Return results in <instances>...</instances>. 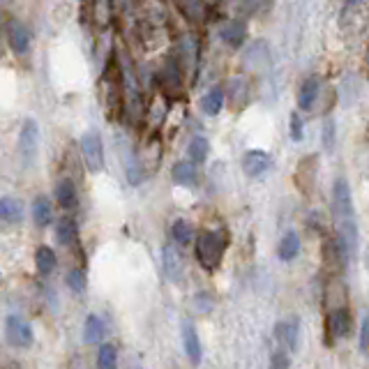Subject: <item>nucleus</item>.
I'll return each mask as SVG.
<instances>
[{"label":"nucleus","instance_id":"obj_33","mask_svg":"<svg viewBox=\"0 0 369 369\" xmlns=\"http://www.w3.org/2000/svg\"><path fill=\"white\" fill-rule=\"evenodd\" d=\"M0 37H3V16H0Z\"/></svg>","mask_w":369,"mask_h":369},{"label":"nucleus","instance_id":"obj_2","mask_svg":"<svg viewBox=\"0 0 369 369\" xmlns=\"http://www.w3.org/2000/svg\"><path fill=\"white\" fill-rule=\"evenodd\" d=\"M5 339L14 349H30L35 342L32 325L21 314H10L5 318Z\"/></svg>","mask_w":369,"mask_h":369},{"label":"nucleus","instance_id":"obj_17","mask_svg":"<svg viewBox=\"0 0 369 369\" xmlns=\"http://www.w3.org/2000/svg\"><path fill=\"white\" fill-rule=\"evenodd\" d=\"M32 221H35L39 228L48 226L53 221V206L46 196H37V199L32 201Z\"/></svg>","mask_w":369,"mask_h":369},{"label":"nucleus","instance_id":"obj_21","mask_svg":"<svg viewBox=\"0 0 369 369\" xmlns=\"http://www.w3.org/2000/svg\"><path fill=\"white\" fill-rule=\"evenodd\" d=\"M56 264H58V259H56V252L51 247H46V245H39L35 250V266L42 275H51L56 270Z\"/></svg>","mask_w":369,"mask_h":369},{"label":"nucleus","instance_id":"obj_10","mask_svg":"<svg viewBox=\"0 0 369 369\" xmlns=\"http://www.w3.org/2000/svg\"><path fill=\"white\" fill-rule=\"evenodd\" d=\"M183 347H185V354L190 358V363L196 367L201 365V358H203V347H201V339H199V332L190 321H183Z\"/></svg>","mask_w":369,"mask_h":369},{"label":"nucleus","instance_id":"obj_13","mask_svg":"<svg viewBox=\"0 0 369 369\" xmlns=\"http://www.w3.org/2000/svg\"><path fill=\"white\" fill-rule=\"evenodd\" d=\"M162 261H164V273L171 282H180L183 280V273H185V266H183V259L174 247H164L162 254Z\"/></svg>","mask_w":369,"mask_h":369},{"label":"nucleus","instance_id":"obj_27","mask_svg":"<svg viewBox=\"0 0 369 369\" xmlns=\"http://www.w3.org/2000/svg\"><path fill=\"white\" fill-rule=\"evenodd\" d=\"M65 284H67V289H72L74 293H84L86 291V275L81 268H72L67 277H65Z\"/></svg>","mask_w":369,"mask_h":369},{"label":"nucleus","instance_id":"obj_23","mask_svg":"<svg viewBox=\"0 0 369 369\" xmlns=\"http://www.w3.org/2000/svg\"><path fill=\"white\" fill-rule=\"evenodd\" d=\"M118 367V349L116 344L106 342L97 351V369H116Z\"/></svg>","mask_w":369,"mask_h":369},{"label":"nucleus","instance_id":"obj_5","mask_svg":"<svg viewBox=\"0 0 369 369\" xmlns=\"http://www.w3.org/2000/svg\"><path fill=\"white\" fill-rule=\"evenodd\" d=\"M332 212L335 221L354 217V199H351V187L344 178H337L332 185Z\"/></svg>","mask_w":369,"mask_h":369},{"label":"nucleus","instance_id":"obj_6","mask_svg":"<svg viewBox=\"0 0 369 369\" xmlns=\"http://www.w3.org/2000/svg\"><path fill=\"white\" fill-rule=\"evenodd\" d=\"M351 325H354V321H351V311L347 307L330 309V311H328V318H325L328 342L344 339L351 332Z\"/></svg>","mask_w":369,"mask_h":369},{"label":"nucleus","instance_id":"obj_30","mask_svg":"<svg viewBox=\"0 0 369 369\" xmlns=\"http://www.w3.org/2000/svg\"><path fill=\"white\" fill-rule=\"evenodd\" d=\"M305 136V125H302L300 113H291V138L293 141H302Z\"/></svg>","mask_w":369,"mask_h":369},{"label":"nucleus","instance_id":"obj_24","mask_svg":"<svg viewBox=\"0 0 369 369\" xmlns=\"http://www.w3.org/2000/svg\"><path fill=\"white\" fill-rule=\"evenodd\" d=\"M171 238L180 245V247H185V245L192 242L194 238V231H192V224L185 219H176L174 224H171Z\"/></svg>","mask_w":369,"mask_h":369},{"label":"nucleus","instance_id":"obj_9","mask_svg":"<svg viewBox=\"0 0 369 369\" xmlns=\"http://www.w3.org/2000/svg\"><path fill=\"white\" fill-rule=\"evenodd\" d=\"M273 167V157L266 150H247L242 157V171L250 178H261Z\"/></svg>","mask_w":369,"mask_h":369},{"label":"nucleus","instance_id":"obj_29","mask_svg":"<svg viewBox=\"0 0 369 369\" xmlns=\"http://www.w3.org/2000/svg\"><path fill=\"white\" fill-rule=\"evenodd\" d=\"M270 369H291V358L284 349L273 354V358H270Z\"/></svg>","mask_w":369,"mask_h":369},{"label":"nucleus","instance_id":"obj_31","mask_svg":"<svg viewBox=\"0 0 369 369\" xmlns=\"http://www.w3.org/2000/svg\"><path fill=\"white\" fill-rule=\"evenodd\" d=\"M323 145H325V150H332L335 148V122L332 120H328L323 127Z\"/></svg>","mask_w":369,"mask_h":369},{"label":"nucleus","instance_id":"obj_32","mask_svg":"<svg viewBox=\"0 0 369 369\" xmlns=\"http://www.w3.org/2000/svg\"><path fill=\"white\" fill-rule=\"evenodd\" d=\"M360 349H369V314L363 318V330H360Z\"/></svg>","mask_w":369,"mask_h":369},{"label":"nucleus","instance_id":"obj_19","mask_svg":"<svg viewBox=\"0 0 369 369\" xmlns=\"http://www.w3.org/2000/svg\"><path fill=\"white\" fill-rule=\"evenodd\" d=\"M74 240H77V221L72 217H63L56 221V242L60 247H70Z\"/></svg>","mask_w":369,"mask_h":369},{"label":"nucleus","instance_id":"obj_4","mask_svg":"<svg viewBox=\"0 0 369 369\" xmlns=\"http://www.w3.org/2000/svg\"><path fill=\"white\" fill-rule=\"evenodd\" d=\"M81 153H84V160H86V167L88 171L93 174H100L104 169V143H102V136L100 132H86L81 136Z\"/></svg>","mask_w":369,"mask_h":369},{"label":"nucleus","instance_id":"obj_28","mask_svg":"<svg viewBox=\"0 0 369 369\" xmlns=\"http://www.w3.org/2000/svg\"><path fill=\"white\" fill-rule=\"evenodd\" d=\"M192 305H194L196 311H199V314H208V311L212 309V305H215V300H212V295H208L206 291H203V293H196L194 295Z\"/></svg>","mask_w":369,"mask_h":369},{"label":"nucleus","instance_id":"obj_7","mask_svg":"<svg viewBox=\"0 0 369 369\" xmlns=\"http://www.w3.org/2000/svg\"><path fill=\"white\" fill-rule=\"evenodd\" d=\"M321 257H323V268L332 277H337L349 264L347 252H344V247L339 245L337 238H328V240L323 242V254H321Z\"/></svg>","mask_w":369,"mask_h":369},{"label":"nucleus","instance_id":"obj_20","mask_svg":"<svg viewBox=\"0 0 369 369\" xmlns=\"http://www.w3.org/2000/svg\"><path fill=\"white\" fill-rule=\"evenodd\" d=\"M300 252V238L295 231H289L282 235L280 245H277V257H280L282 261H293L295 257H298Z\"/></svg>","mask_w":369,"mask_h":369},{"label":"nucleus","instance_id":"obj_11","mask_svg":"<svg viewBox=\"0 0 369 369\" xmlns=\"http://www.w3.org/2000/svg\"><path fill=\"white\" fill-rule=\"evenodd\" d=\"M275 337H277V342H280L284 349L295 351V349H298V337H300L298 321H295V318H291V321H280L275 325Z\"/></svg>","mask_w":369,"mask_h":369},{"label":"nucleus","instance_id":"obj_34","mask_svg":"<svg viewBox=\"0 0 369 369\" xmlns=\"http://www.w3.org/2000/svg\"><path fill=\"white\" fill-rule=\"evenodd\" d=\"M367 266H369V257H367Z\"/></svg>","mask_w":369,"mask_h":369},{"label":"nucleus","instance_id":"obj_22","mask_svg":"<svg viewBox=\"0 0 369 369\" xmlns=\"http://www.w3.org/2000/svg\"><path fill=\"white\" fill-rule=\"evenodd\" d=\"M219 35L228 46H240L245 42V23L242 21H228L221 26Z\"/></svg>","mask_w":369,"mask_h":369},{"label":"nucleus","instance_id":"obj_16","mask_svg":"<svg viewBox=\"0 0 369 369\" xmlns=\"http://www.w3.org/2000/svg\"><path fill=\"white\" fill-rule=\"evenodd\" d=\"M23 219V203L14 196H0V221H21Z\"/></svg>","mask_w":369,"mask_h":369},{"label":"nucleus","instance_id":"obj_1","mask_svg":"<svg viewBox=\"0 0 369 369\" xmlns=\"http://www.w3.org/2000/svg\"><path fill=\"white\" fill-rule=\"evenodd\" d=\"M228 247V238L224 231H203L196 238V259L203 270H217Z\"/></svg>","mask_w":369,"mask_h":369},{"label":"nucleus","instance_id":"obj_15","mask_svg":"<svg viewBox=\"0 0 369 369\" xmlns=\"http://www.w3.org/2000/svg\"><path fill=\"white\" fill-rule=\"evenodd\" d=\"M318 90H321V81H318V77H309L305 84L300 86V90H298V106L302 111H309L311 106H314L316 97H318Z\"/></svg>","mask_w":369,"mask_h":369},{"label":"nucleus","instance_id":"obj_18","mask_svg":"<svg viewBox=\"0 0 369 369\" xmlns=\"http://www.w3.org/2000/svg\"><path fill=\"white\" fill-rule=\"evenodd\" d=\"M106 325L97 314H88L84 323V342L86 344H100L104 339Z\"/></svg>","mask_w":369,"mask_h":369},{"label":"nucleus","instance_id":"obj_26","mask_svg":"<svg viewBox=\"0 0 369 369\" xmlns=\"http://www.w3.org/2000/svg\"><path fill=\"white\" fill-rule=\"evenodd\" d=\"M208 150H210V145H208V141H206L203 136H194L192 141H190V148H187V153H190V160H192L194 164L206 162Z\"/></svg>","mask_w":369,"mask_h":369},{"label":"nucleus","instance_id":"obj_8","mask_svg":"<svg viewBox=\"0 0 369 369\" xmlns=\"http://www.w3.org/2000/svg\"><path fill=\"white\" fill-rule=\"evenodd\" d=\"M7 42L16 56H26L30 51V30L26 28V23H21L19 19L7 23Z\"/></svg>","mask_w":369,"mask_h":369},{"label":"nucleus","instance_id":"obj_12","mask_svg":"<svg viewBox=\"0 0 369 369\" xmlns=\"http://www.w3.org/2000/svg\"><path fill=\"white\" fill-rule=\"evenodd\" d=\"M171 176H174L176 185H183V187H194L199 183V171H196V164L192 160L178 162L174 171H171Z\"/></svg>","mask_w":369,"mask_h":369},{"label":"nucleus","instance_id":"obj_25","mask_svg":"<svg viewBox=\"0 0 369 369\" xmlns=\"http://www.w3.org/2000/svg\"><path fill=\"white\" fill-rule=\"evenodd\" d=\"M201 106H203V111H206L208 116H217V113L221 111V106H224V90L212 88L210 93L201 100Z\"/></svg>","mask_w":369,"mask_h":369},{"label":"nucleus","instance_id":"obj_14","mask_svg":"<svg viewBox=\"0 0 369 369\" xmlns=\"http://www.w3.org/2000/svg\"><path fill=\"white\" fill-rule=\"evenodd\" d=\"M56 201H58V206L65 208V210L77 208V203H79L77 187H74V183L70 178L58 180V185H56Z\"/></svg>","mask_w":369,"mask_h":369},{"label":"nucleus","instance_id":"obj_3","mask_svg":"<svg viewBox=\"0 0 369 369\" xmlns=\"http://www.w3.org/2000/svg\"><path fill=\"white\" fill-rule=\"evenodd\" d=\"M39 153V125L32 118L23 120L21 132H19V155L26 167H30L37 160Z\"/></svg>","mask_w":369,"mask_h":369}]
</instances>
